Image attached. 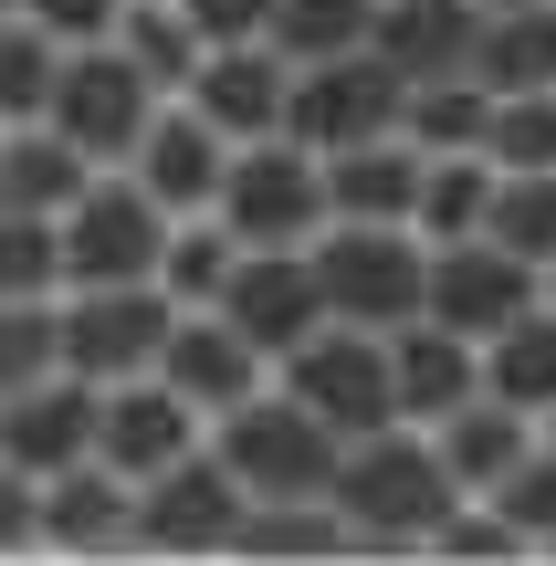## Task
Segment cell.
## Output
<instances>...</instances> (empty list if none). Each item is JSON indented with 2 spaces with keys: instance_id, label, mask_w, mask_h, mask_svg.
<instances>
[{
  "instance_id": "obj_1",
  "label": "cell",
  "mask_w": 556,
  "mask_h": 566,
  "mask_svg": "<svg viewBox=\"0 0 556 566\" xmlns=\"http://www.w3.org/2000/svg\"><path fill=\"white\" fill-rule=\"evenodd\" d=\"M452 504H462V483L441 472L431 430H410V420L336 451V514H347L357 546H431V525Z\"/></svg>"
},
{
  "instance_id": "obj_2",
  "label": "cell",
  "mask_w": 556,
  "mask_h": 566,
  "mask_svg": "<svg viewBox=\"0 0 556 566\" xmlns=\"http://www.w3.org/2000/svg\"><path fill=\"white\" fill-rule=\"evenodd\" d=\"M210 451H221V472L242 483V504H284V493H336V430L315 420L305 399H284V388H252L242 409H221L210 420Z\"/></svg>"
},
{
  "instance_id": "obj_3",
  "label": "cell",
  "mask_w": 556,
  "mask_h": 566,
  "mask_svg": "<svg viewBox=\"0 0 556 566\" xmlns=\"http://www.w3.org/2000/svg\"><path fill=\"white\" fill-rule=\"evenodd\" d=\"M315 283H326V315L347 325H410L420 315V273H431V242H420L410 221H326L305 242Z\"/></svg>"
},
{
  "instance_id": "obj_4",
  "label": "cell",
  "mask_w": 556,
  "mask_h": 566,
  "mask_svg": "<svg viewBox=\"0 0 556 566\" xmlns=\"http://www.w3.org/2000/svg\"><path fill=\"white\" fill-rule=\"evenodd\" d=\"M273 378H284V399H305L315 420L336 430V441H368V430L399 420V388H389V336L378 325H347L326 315L294 357H273Z\"/></svg>"
},
{
  "instance_id": "obj_5",
  "label": "cell",
  "mask_w": 556,
  "mask_h": 566,
  "mask_svg": "<svg viewBox=\"0 0 556 566\" xmlns=\"http://www.w3.org/2000/svg\"><path fill=\"white\" fill-rule=\"evenodd\" d=\"M210 210H221V231L242 252H305L315 231H326V168L294 137H252V147H231Z\"/></svg>"
},
{
  "instance_id": "obj_6",
  "label": "cell",
  "mask_w": 556,
  "mask_h": 566,
  "mask_svg": "<svg viewBox=\"0 0 556 566\" xmlns=\"http://www.w3.org/2000/svg\"><path fill=\"white\" fill-rule=\"evenodd\" d=\"M158 105H168V95L116 53V32H105V42H63L53 95H42V126H63L95 168H126V147H137V126L158 116Z\"/></svg>"
},
{
  "instance_id": "obj_7",
  "label": "cell",
  "mask_w": 556,
  "mask_h": 566,
  "mask_svg": "<svg viewBox=\"0 0 556 566\" xmlns=\"http://www.w3.org/2000/svg\"><path fill=\"white\" fill-rule=\"evenodd\" d=\"M53 315H63V367L105 388V378L158 367L168 325H179L189 304H168V283H63Z\"/></svg>"
},
{
  "instance_id": "obj_8",
  "label": "cell",
  "mask_w": 556,
  "mask_h": 566,
  "mask_svg": "<svg viewBox=\"0 0 556 566\" xmlns=\"http://www.w3.org/2000/svg\"><path fill=\"white\" fill-rule=\"evenodd\" d=\"M53 231H63V283H158V252H168V210L147 200L137 179H84V200H63L53 210Z\"/></svg>"
},
{
  "instance_id": "obj_9",
  "label": "cell",
  "mask_w": 556,
  "mask_h": 566,
  "mask_svg": "<svg viewBox=\"0 0 556 566\" xmlns=\"http://www.w3.org/2000/svg\"><path fill=\"white\" fill-rule=\"evenodd\" d=\"M284 137L305 158H336V147H368V137H399V74L357 42L336 63H294V95H284Z\"/></svg>"
},
{
  "instance_id": "obj_10",
  "label": "cell",
  "mask_w": 556,
  "mask_h": 566,
  "mask_svg": "<svg viewBox=\"0 0 556 566\" xmlns=\"http://www.w3.org/2000/svg\"><path fill=\"white\" fill-rule=\"evenodd\" d=\"M231 535H242V483L221 472L210 441L137 483V525H126V546H147V556H231Z\"/></svg>"
},
{
  "instance_id": "obj_11",
  "label": "cell",
  "mask_w": 556,
  "mask_h": 566,
  "mask_svg": "<svg viewBox=\"0 0 556 566\" xmlns=\"http://www.w3.org/2000/svg\"><path fill=\"white\" fill-rule=\"evenodd\" d=\"M536 294H546V273H536V263H515L504 242H483V231H473V242H441V252H431V273H420V315L452 325V336H473V346H483V336H504V325H515Z\"/></svg>"
},
{
  "instance_id": "obj_12",
  "label": "cell",
  "mask_w": 556,
  "mask_h": 566,
  "mask_svg": "<svg viewBox=\"0 0 556 566\" xmlns=\"http://www.w3.org/2000/svg\"><path fill=\"white\" fill-rule=\"evenodd\" d=\"M179 451H200V409H189L179 388L158 378V367H137V378H105V399H95V462H105V472L147 483V472H168Z\"/></svg>"
},
{
  "instance_id": "obj_13",
  "label": "cell",
  "mask_w": 556,
  "mask_h": 566,
  "mask_svg": "<svg viewBox=\"0 0 556 566\" xmlns=\"http://www.w3.org/2000/svg\"><path fill=\"white\" fill-rule=\"evenodd\" d=\"M210 315H221L231 336H252L263 357H294V346L326 325V283H315L305 252H242L231 283L210 294Z\"/></svg>"
},
{
  "instance_id": "obj_14",
  "label": "cell",
  "mask_w": 556,
  "mask_h": 566,
  "mask_svg": "<svg viewBox=\"0 0 556 566\" xmlns=\"http://www.w3.org/2000/svg\"><path fill=\"white\" fill-rule=\"evenodd\" d=\"M221 168H231V137L200 116V105H179V95H168L158 116L137 126V147H126V179H137L168 221H189V210L221 200Z\"/></svg>"
},
{
  "instance_id": "obj_15",
  "label": "cell",
  "mask_w": 556,
  "mask_h": 566,
  "mask_svg": "<svg viewBox=\"0 0 556 566\" xmlns=\"http://www.w3.org/2000/svg\"><path fill=\"white\" fill-rule=\"evenodd\" d=\"M284 95H294V63L273 42H210L179 105H200L231 147H252V137H284Z\"/></svg>"
},
{
  "instance_id": "obj_16",
  "label": "cell",
  "mask_w": 556,
  "mask_h": 566,
  "mask_svg": "<svg viewBox=\"0 0 556 566\" xmlns=\"http://www.w3.org/2000/svg\"><path fill=\"white\" fill-rule=\"evenodd\" d=\"M95 399L105 388L95 378H74V367H53V378H32L21 399H0V462L11 472H63V462H84L95 451Z\"/></svg>"
},
{
  "instance_id": "obj_17",
  "label": "cell",
  "mask_w": 556,
  "mask_h": 566,
  "mask_svg": "<svg viewBox=\"0 0 556 566\" xmlns=\"http://www.w3.org/2000/svg\"><path fill=\"white\" fill-rule=\"evenodd\" d=\"M263 367H273V357H263L252 336H231V325L210 315V304H189V315L168 325V346H158V378L179 388V399L200 409V420H221V409H242L252 388H263Z\"/></svg>"
},
{
  "instance_id": "obj_18",
  "label": "cell",
  "mask_w": 556,
  "mask_h": 566,
  "mask_svg": "<svg viewBox=\"0 0 556 566\" xmlns=\"http://www.w3.org/2000/svg\"><path fill=\"white\" fill-rule=\"evenodd\" d=\"M473 32H483L473 0H378L368 11V53L399 74V95L441 84V74H473Z\"/></svg>"
},
{
  "instance_id": "obj_19",
  "label": "cell",
  "mask_w": 556,
  "mask_h": 566,
  "mask_svg": "<svg viewBox=\"0 0 556 566\" xmlns=\"http://www.w3.org/2000/svg\"><path fill=\"white\" fill-rule=\"evenodd\" d=\"M389 388H399V420L431 430L483 388V346L452 336V325H431V315H410V325H389Z\"/></svg>"
},
{
  "instance_id": "obj_20",
  "label": "cell",
  "mask_w": 556,
  "mask_h": 566,
  "mask_svg": "<svg viewBox=\"0 0 556 566\" xmlns=\"http://www.w3.org/2000/svg\"><path fill=\"white\" fill-rule=\"evenodd\" d=\"M126 525H137V483H126V472H105L95 451H84V462H63V472H42V546L105 556V546H126Z\"/></svg>"
},
{
  "instance_id": "obj_21",
  "label": "cell",
  "mask_w": 556,
  "mask_h": 566,
  "mask_svg": "<svg viewBox=\"0 0 556 566\" xmlns=\"http://www.w3.org/2000/svg\"><path fill=\"white\" fill-rule=\"evenodd\" d=\"M315 168H326V221H410V200H420V147L410 137L336 147Z\"/></svg>"
},
{
  "instance_id": "obj_22",
  "label": "cell",
  "mask_w": 556,
  "mask_h": 566,
  "mask_svg": "<svg viewBox=\"0 0 556 566\" xmlns=\"http://www.w3.org/2000/svg\"><path fill=\"white\" fill-rule=\"evenodd\" d=\"M525 441H536V420H525V409H504V399H462L452 420H431V451H441V472H452L462 493H494L504 472L525 462Z\"/></svg>"
},
{
  "instance_id": "obj_23",
  "label": "cell",
  "mask_w": 556,
  "mask_h": 566,
  "mask_svg": "<svg viewBox=\"0 0 556 566\" xmlns=\"http://www.w3.org/2000/svg\"><path fill=\"white\" fill-rule=\"evenodd\" d=\"M483 399L525 409V420H546L556 409V304L536 294L504 336H483Z\"/></svg>"
},
{
  "instance_id": "obj_24",
  "label": "cell",
  "mask_w": 556,
  "mask_h": 566,
  "mask_svg": "<svg viewBox=\"0 0 556 566\" xmlns=\"http://www.w3.org/2000/svg\"><path fill=\"white\" fill-rule=\"evenodd\" d=\"M84 179H95V158H84L63 126H0V200L11 210H63V200H84Z\"/></svg>"
},
{
  "instance_id": "obj_25",
  "label": "cell",
  "mask_w": 556,
  "mask_h": 566,
  "mask_svg": "<svg viewBox=\"0 0 556 566\" xmlns=\"http://www.w3.org/2000/svg\"><path fill=\"white\" fill-rule=\"evenodd\" d=\"M473 84L483 95H536V84H556V0L546 11H483Z\"/></svg>"
},
{
  "instance_id": "obj_26",
  "label": "cell",
  "mask_w": 556,
  "mask_h": 566,
  "mask_svg": "<svg viewBox=\"0 0 556 566\" xmlns=\"http://www.w3.org/2000/svg\"><path fill=\"white\" fill-rule=\"evenodd\" d=\"M116 53L137 63L158 95H189V74H200L210 42H200V21H189L179 0H126V11H116Z\"/></svg>"
},
{
  "instance_id": "obj_27",
  "label": "cell",
  "mask_w": 556,
  "mask_h": 566,
  "mask_svg": "<svg viewBox=\"0 0 556 566\" xmlns=\"http://www.w3.org/2000/svg\"><path fill=\"white\" fill-rule=\"evenodd\" d=\"M483 200H494V158L462 147V158H420V200H410V231L420 242H473L483 231Z\"/></svg>"
},
{
  "instance_id": "obj_28",
  "label": "cell",
  "mask_w": 556,
  "mask_h": 566,
  "mask_svg": "<svg viewBox=\"0 0 556 566\" xmlns=\"http://www.w3.org/2000/svg\"><path fill=\"white\" fill-rule=\"evenodd\" d=\"M483 242H504L515 263H556V168H494V200H483Z\"/></svg>"
},
{
  "instance_id": "obj_29",
  "label": "cell",
  "mask_w": 556,
  "mask_h": 566,
  "mask_svg": "<svg viewBox=\"0 0 556 566\" xmlns=\"http://www.w3.org/2000/svg\"><path fill=\"white\" fill-rule=\"evenodd\" d=\"M483 116H494V95H483L473 74H441V84H410V95H399V137H410L420 158L483 147Z\"/></svg>"
},
{
  "instance_id": "obj_30",
  "label": "cell",
  "mask_w": 556,
  "mask_h": 566,
  "mask_svg": "<svg viewBox=\"0 0 556 566\" xmlns=\"http://www.w3.org/2000/svg\"><path fill=\"white\" fill-rule=\"evenodd\" d=\"M231 263H242V242L221 231V210H189V221H168V252H158L168 304H210V294L231 283Z\"/></svg>"
},
{
  "instance_id": "obj_31",
  "label": "cell",
  "mask_w": 556,
  "mask_h": 566,
  "mask_svg": "<svg viewBox=\"0 0 556 566\" xmlns=\"http://www.w3.org/2000/svg\"><path fill=\"white\" fill-rule=\"evenodd\" d=\"M368 11L378 0H273V53L284 63H336V53H357L368 42Z\"/></svg>"
},
{
  "instance_id": "obj_32",
  "label": "cell",
  "mask_w": 556,
  "mask_h": 566,
  "mask_svg": "<svg viewBox=\"0 0 556 566\" xmlns=\"http://www.w3.org/2000/svg\"><path fill=\"white\" fill-rule=\"evenodd\" d=\"M63 367V315L53 294H0V399H21L32 378Z\"/></svg>"
},
{
  "instance_id": "obj_33",
  "label": "cell",
  "mask_w": 556,
  "mask_h": 566,
  "mask_svg": "<svg viewBox=\"0 0 556 566\" xmlns=\"http://www.w3.org/2000/svg\"><path fill=\"white\" fill-rule=\"evenodd\" d=\"M53 63H63V42L42 32V21H0V126H32L42 116V95H53Z\"/></svg>"
},
{
  "instance_id": "obj_34",
  "label": "cell",
  "mask_w": 556,
  "mask_h": 566,
  "mask_svg": "<svg viewBox=\"0 0 556 566\" xmlns=\"http://www.w3.org/2000/svg\"><path fill=\"white\" fill-rule=\"evenodd\" d=\"M483 158H494V168H556V84H536V95H494Z\"/></svg>"
},
{
  "instance_id": "obj_35",
  "label": "cell",
  "mask_w": 556,
  "mask_h": 566,
  "mask_svg": "<svg viewBox=\"0 0 556 566\" xmlns=\"http://www.w3.org/2000/svg\"><path fill=\"white\" fill-rule=\"evenodd\" d=\"M0 294H63V231H53V210H11V200H0Z\"/></svg>"
},
{
  "instance_id": "obj_36",
  "label": "cell",
  "mask_w": 556,
  "mask_h": 566,
  "mask_svg": "<svg viewBox=\"0 0 556 566\" xmlns=\"http://www.w3.org/2000/svg\"><path fill=\"white\" fill-rule=\"evenodd\" d=\"M483 504H494L504 525L525 535V546H546V535H556V441H525V462L504 472V483L483 493Z\"/></svg>"
},
{
  "instance_id": "obj_37",
  "label": "cell",
  "mask_w": 556,
  "mask_h": 566,
  "mask_svg": "<svg viewBox=\"0 0 556 566\" xmlns=\"http://www.w3.org/2000/svg\"><path fill=\"white\" fill-rule=\"evenodd\" d=\"M126 0H21V21H42L53 42H105Z\"/></svg>"
},
{
  "instance_id": "obj_38",
  "label": "cell",
  "mask_w": 556,
  "mask_h": 566,
  "mask_svg": "<svg viewBox=\"0 0 556 566\" xmlns=\"http://www.w3.org/2000/svg\"><path fill=\"white\" fill-rule=\"evenodd\" d=\"M21 546H42V483L0 462V556H21Z\"/></svg>"
},
{
  "instance_id": "obj_39",
  "label": "cell",
  "mask_w": 556,
  "mask_h": 566,
  "mask_svg": "<svg viewBox=\"0 0 556 566\" xmlns=\"http://www.w3.org/2000/svg\"><path fill=\"white\" fill-rule=\"evenodd\" d=\"M200 21V42H263L273 32V0H179Z\"/></svg>"
},
{
  "instance_id": "obj_40",
  "label": "cell",
  "mask_w": 556,
  "mask_h": 566,
  "mask_svg": "<svg viewBox=\"0 0 556 566\" xmlns=\"http://www.w3.org/2000/svg\"><path fill=\"white\" fill-rule=\"evenodd\" d=\"M473 11H546V0H473Z\"/></svg>"
},
{
  "instance_id": "obj_41",
  "label": "cell",
  "mask_w": 556,
  "mask_h": 566,
  "mask_svg": "<svg viewBox=\"0 0 556 566\" xmlns=\"http://www.w3.org/2000/svg\"><path fill=\"white\" fill-rule=\"evenodd\" d=\"M536 430H546V441H556V409H546V420H536Z\"/></svg>"
},
{
  "instance_id": "obj_42",
  "label": "cell",
  "mask_w": 556,
  "mask_h": 566,
  "mask_svg": "<svg viewBox=\"0 0 556 566\" xmlns=\"http://www.w3.org/2000/svg\"><path fill=\"white\" fill-rule=\"evenodd\" d=\"M546 304H556V263H546Z\"/></svg>"
},
{
  "instance_id": "obj_43",
  "label": "cell",
  "mask_w": 556,
  "mask_h": 566,
  "mask_svg": "<svg viewBox=\"0 0 556 566\" xmlns=\"http://www.w3.org/2000/svg\"><path fill=\"white\" fill-rule=\"evenodd\" d=\"M11 11H21V0H0V21H11Z\"/></svg>"
}]
</instances>
